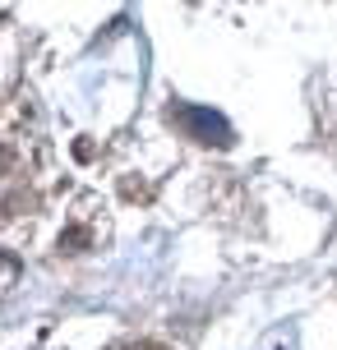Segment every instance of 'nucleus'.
<instances>
[{
  "mask_svg": "<svg viewBox=\"0 0 337 350\" xmlns=\"http://www.w3.org/2000/svg\"><path fill=\"white\" fill-rule=\"evenodd\" d=\"M171 124H176L185 139L203 143V148H231V124L217 116V111H208V106H190V102H176L171 111Z\"/></svg>",
  "mask_w": 337,
  "mask_h": 350,
  "instance_id": "obj_1",
  "label": "nucleus"
},
{
  "mask_svg": "<svg viewBox=\"0 0 337 350\" xmlns=\"http://www.w3.org/2000/svg\"><path fill=\"white\" fill-rule=\"evenodd\" d=\"M116 350H171V346H162V341H125Z\"/></svg>",
  "mask_w": 337,
  "mask_h": 350,
  "instance_id": "obj_2",
  "label": "nucleus"
}]
</instances>
